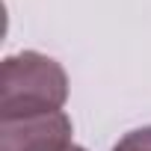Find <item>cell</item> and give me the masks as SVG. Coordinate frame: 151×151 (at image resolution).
Returning a JSON list of instances; mask_svg holds the SVG:
<instances>
[{
	"instance_id": "6da1fadb",
	"label": "cell",
	"mask_w": 151,
	"mask_h": 151,
	"mask_svg": "<svg viewBox=\"0 0 151 151\" xmlns=\"http://www.w3.org/2000/svg\"><path fill=\"white\" fill-rule=\"evenodd\" d=\"M68 101L65 68L39 53L21 50L0 65V119H21L36 113L62 110Z\"/></svg>"
},
{
	"instance_id": "7a4b0ae2",
	"label": "cell",
	"mask_w": 151,
	"mask_h": 151,
	"mask_svg": "<svg viewBox=\"0 0 151 151\" xmlns=\"http://www.w3.org/2000/svg\"><path fill=\"white\" fill-rule=\"evenodd\" d=\"M71 119L65 110L0 119V151H68Z\"/></svg>"
},
{
	"instance_id": "3957f363",
	"label": "cell",
	"mask_w": 151,
	"mask_h": 151,
	"mask_svg": "<svg viewBox=\"0 0 151 151\" xmlns=\"http://www.w3.org/2000/svg\"><path fill=\"white\" fill-rule=\"evenodd\" d=\"M113 151H151V124L124 133V136L113 145Z\"/></svg>"
},
{
	"instance_id": "277c9868",
	"label": "cell",
	"mask_w": 151,
	"mask_h": 151,
	"mask_svg": "<svg viewBox=\"0 0 151 151\" xmlns=\"http://www.w3.org/2000/svg\"><path fill=\"white\" fill-rule=\"evenodd\" d=\"M68 151H86V148H83V145H71Z\"/></svg>"
}]
</instances>
